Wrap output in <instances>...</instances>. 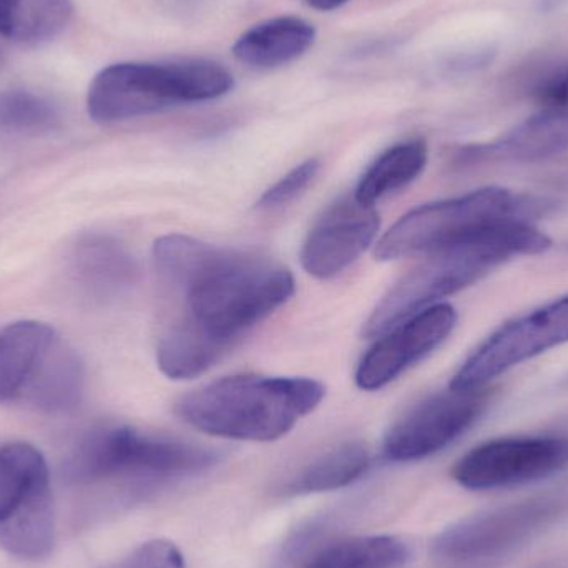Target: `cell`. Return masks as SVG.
<instances>
[{"mask_svg":"<svg viewBox=\"0 0 568 568\" xmlns=\"http://www.w3.org/2000/svg\"><path fill=\"white\" fill-rule=\"evenodd\" d=\"M153 270L156 364L170 379L206 373L294 294L280 263L186 235L156 240Z\"/></svg>","mask_w":568,"mask_h":568,"instance_id":"obj_1","label":"cell"},{"mask_svg":"<svg viewBox=\"0 0 568 568\" xmlns=\"http://www.w3.org/2000/svg\"><path fill=\"white\" fill-rule=\"evenodd\" d=\"M324 396L323 384L307 377L242 374L180 397L176 414L210 436L272 443L313 413Z\"/></svg>","mask_w":568,"mask_h":568,"instance_id":"obj_2","label":"cell"},{"mask_svg":"<svg viewBox=\"0 0 568 568\" xmlns=\"http://www.w3.org/2000/svg\"><path fill=\"white\" fill-rule=\"evenodd\" d=\"M550 246L552 240L532 222H516L486 239L427 255L426 262L381 300L364 323L363 336H383L414 314L480 282L509 260L540 255Z\"/></svg>","mask_w":568,"mask_h":568,"instance_id":"obj_3","label":"cell"},{"mask_svg":"<svg viewBox=\"0 0 568 568\" xmlns=\"http://www.w3.org/2000/svg\"><path fill=\"white\" fill-rule=\"evenodd\" d=\"M233 85L230 70L210 60L115 63L90 83L87 110L93 122L119 123L220 99Z\"/></svg>","mask_w":568,"mask_h":568,"instance_id":"obj_4","label":"cell"},{"mask_svg":"<svg viewBox=\"0 0 568 568\" xmlns=\"http://www.w3.org/2000/svg\"><path fill=\"white\" fill-rule=\"evenodd\" d=\"M537 205L506 189L476 190L456 199L427 203L406 213L377 242L381 262L433 255L499 232L516 222H532Z\"/></svg>","mask_w":568,"mask_h":568,"instance_id":"obj_5","label":"cell"},{"mask_svg":"<svg viewBox=\"0 0 568 568\" xmlns=\"http://www.w3.org/2000/svg\"><path fill=\"white\" fill-rule=\"evenodd\" d=\"M216 460L219 454L206 447L112 426L93 430L80 443L70 460V474L85 484L189 476L209 469Z\"/></svg>","mask_w":568,"mask_h":568,"instance_id":"obj_6","label":"cell"},{"mask_svg":"<svg viewBox=\"0 0 568 568\" xmlns=\"http://www.w3.org/2000/svg\"><path fill=\"white\" fill-rule=\"evenodd\" d=\"M568 510L567 494H546L469 517L433 544L437 568H493L552 526Z\"/></svg>","mask_w":568,"mask_h":568,"instance_id":"obj_7","label":"cell"},{"mask_svg":"<svg viewBox=\"0 0 568 568\" xmlns=\"http://www.w3.org/2000/svg\"><path fill=\"white\" fill-rule=\"evenodd\" d=\"M55 517L49 466L32 444L0 447V547L23 560L49 556Z\"/></svg>","mask_w":568,"mask_h":568,"instance_id":"obj_8","label":"cell"},{"mask_svg":"<svg viewBox=\"0 0 568 568\" xmlns=\"http://www.w3.org/2000/svg\"><path fill=\"white\" fill-rule=\"evenodd\" d=\"M568 343V294L494 331L464 361L450 381L454 389H483L526 361Z\"/></svg>","mask_w":568,"mask_h":568,"instance_id":"obj_9","label":"cell"},{"mask_svg":"<svg viewBox=\"0 0 568 568\" xmlns=\"http://www.w3.org/2000/svg\"><path fill=\"white\" fill-rule=\"evenodd\" d=\"M489 390L449 387L420 400L387 430L384 456L394 463H413L446 449L486 413Z\"/></svg>","mask_w":568,"mask_h":568,"instance_id":"obj_10","label":"cell"},{"mask_svg":"<svg viewBox=\"0 0 568 568\" xmlns=\"http://www.w3.org/2000/svg\"><path fill=\"white\" fill-rule=\"evenodd\" d=\"M568 467V436L506 437L474 447L453 477L469 490L506 489L546 479Z\"/></svg>","mask_w":568,"mask_h":568,"instance_id":"obj_11","label":"cell"},{"mask_svg":"<svg viewBox=\"0 0 568 568\" xmlns=\"http://www.w3.org/2000/svg\"><path fill=\"white\" fill-rule=\"evenodd\" d=\"M457 326V311L440 303L414 314L379 336L356 371L363 390H379L437 349Z\"/></svg>","mask_w":568,"mask_h":568,"instance_id":"obj_12","label":"cell"},{"mask_svg":"<svg viewBox=\"0 0 568 568\" xmlns=\"http://www.w3.org/2000/svg\"><path fill=\"white\" fill-rule=\"evenodd\" d=\"M379 213L356 196L334 202L314 223L301 248L307 275L331 280L349 268L376 240Z\"/></svg>","mask_w":568,"mask_h":568,"instance_id":"obj_13","label":"cell"},{"mask_svg":"<svg viewBox=\"0 0 568 568\" xmlns=\"http://www.w3.org/2000/svg\"><path fill=\"white\" fill-rule=\"evenodd\" d=\"M568 150V106L542 109L514 126L506 135L486 145L467 146L457 153V162L532 163L552 159Z\"/></svg>","mask_w":568,"mask_h":568,"instance_id":"obj_14","label":"cell"},{"mask_svg":"<svg viewBox=\"0 0 568 568\" xmlns=\"http://www.w3.org/2000/svg\"><path fill=\"white\" fill-rule=\"evenodd\" d=\"M72 272L87 293L99 300H113L135 284L139 266L119 240L87 233L73 246Z\"/></svg>","mask_w":568,"mask_h":568,"instance_id":"obj_15","label":"cell"},{"mask_svg":"<svg viewBox=\"0 0 568 568\" xmlns=\"http://www.w3.org/2000/svg\"><path fill=\"white\" fill-rule=\"evenodd\" d=\"M57 343L55 329L42 321H16L0 329V403L23 396Z\"/></svg>","mask_w":568,"mask_h":568,"instance_id":"obj_16","label":"cell"},{"mask_svg":"<svg viewBox=\"0 0 568 568\" xmlns=\"http://www.w3.org/2000/svg\"><path fill=\"white\" fill-rule=\"evenodd\" d=\"M316 30L301 17L284 16L256 23L233 47L240 62L253 69H275L300 59L311 49Z\"/></svg>","mask_w":568,"mask_h":568,"instance_id":"obj_17","label":"cell"},{"mask_svg":"<svg viewBox=\"0 0 568 568\" xmlns=\"http://www.w3.org/2000/svg\"><path fill=\"white\" fill-rule=\"evenodd\" d=\"M83 384L82 361L72 349L57 343L30 381L23 397L43 413H69L82 400Z\"/></svg>","mask_w":568,"mask_h":568,"instance_id":"obj_18","label":"cell"},{"mask_svg":"<svg viewBox=\"0 0 568 568\" xmlns=\"http://www.w3.org/2000/svg\"><path fill=\"white\" fill-rule=\"evenodd\" d=\"M427 155L424 140H407L390 146L371 163L353 195L361 203L374 206L384 196L413 183L426 169Z\"/></svg>","mask_w":568,"mask_h":568,"instance_id":"obj_19","label":"cell"},{"mask_svg":"<svg viewBox=\"0 0 568 568\" xmlns=\"http://www.w3.org/2000/svg\"><path fill=\"white\" fill-rule=\"evenodd\" d=\"M73 7L70 0H0V36L39 43L59 36Z\"/></svg>","mask_w":568,"mask_h":568,"instance_id":"obj_20","label":"cell"},{"mask_svg":"<svg viewBox=\"0 0 568 568\" xmlns=\"http://www.w3.org/2000/svg\"><path fill=\"white\" fill-rule=\"evenodd\" d=\"M369 466V450L363 444H341L307 464L294 477L290 489L296 494L329 493V490L343 489L363 477Z\"/></svg>","mask_w":568,"mask_h":568,"instance_id":"obj_21","label":"cell"},{"mask_svg":"<svg viewBox=\"0 0 568 568\" xmlns=\"http://www.w3.org/2000/svg\"><path fill=\"white\" fill-rule=\"evenodd\" d=\"M409 557V547L397 537H356L326 547L304 568H403Z\"/></svg>","mask_w":568,"mask_h":568,"instance_id":"obj_22","label":"cell"},{"mask_svg":"<svg viewBox=\"0 0 568 568\" xmlns=\"http://www.w3.org/2000/svg\"><path fill=\"white\" fill-rule=\"evenodd\" d=\"M59 115L52 103L26 90L0 92V130L3 132H43L55 125Z\"/></svg>","mask_w":568,"mask_h":568,"instance_id":"obj_23","label":"cell"},{"mask_svg":"<svg viewBox=\"0 0 568 568\" xmlns=\"http://www.w3.org/2000/svg\"><path fill=\"white\" fill-rule=\"evenodd\" d=\"M321 170V162L317 159H310L301 165L294 166L272 189L263 193L258 202V209H280L296 200L304 190L314 182Z\"/></svg>","mask_w":568,"mask_h":568,"instance_id":"obj_24","label":"cell"},{"mask_svg":"<svg viewBox=\"0 0 568 568\" xmlns=\"http://www.w3.org/2000/svg\"><path fill=\"white\" fill-rule=\"evenodd\" d=\"M110 568H186L179 547L169 540H152Z\"/></svg>","mask_w":568,"mask_h":568,"instance_id":"obj_25","label":"cell"},{"mask_svg":"<svg viewBox=\"0 0 568 568\" xmlns=\"http://www.w3.org/2000/svg\"><path fill=\"white\" fill-rule=\"evenodd\" d=\"M534 99L542 109L568 106V67L540 80L534 89Z\"/></svg>","mask_w":568,"mask_h":568,"instance_id":"obj_26","label":"cell"},{"mask_svg":"<svg viewBox=\"0 0 568 568\" xmlns=\"http://www.w3.org/2000/svg\"><path fill=\"white\" fill-rule=\"evenodd\" d=\"M304 2H306L307 6L313 7V9L324 10V12H327V10L339 9L341 6L349 2V0H304Z\"/></svg>","mask_w":568,"mask_h":568,"instance_id":"obj_27","label":"cell"},{"mask_svg":"<svg viewBox=\"0 0 568 568\" xmlns=\"http://www.w3.org/2000/svg\"><path fill=\"white\" fill-rule=\"evenodd\" d=\"M568 0H539V10L542 13H554L567 6Z\"/></svg>","mask_w":568,"mask_h":568,"instance_id":"obj_28","label":"cell"}]
</instances>
